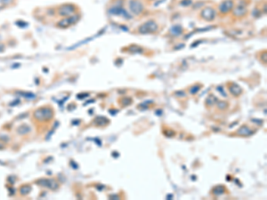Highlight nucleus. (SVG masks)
<instances>
[{
    "instance_id": "8",
    "label": "nucleus",
    "mask_w": 267,
    "mask_h": 200,
    "mask_svg": "<svg viewBox=\"0 0 267 200\" xmlns=\"http://www.w3.org/2000/svg\"><path fill=\"white\" fill-rule=\"evenodd\" d=\"M255 132V130H254L253 128L244 125L239 128V130L237 131V134H239L240 136H244V137H248V136L253 135Z\"/></svg>"
},
{
    "instance_id": "15",
    "label": "nucleus",
    "mask_w": 267,
    "mask_h": 200,
    "mask_svg": "<svg viewBox=\"0 0 267 200\" xmlns=\"http://www.w3.org/2000/svg\"><path fill=\"white\" fill-rule=\"evenodd\" d=\"M171 32L174 34V35H180L182 32H183V28H181L180 26H174L172 28V29H171Z\"/></svg>"
},
{
    "instance_id": "14",
    "label": "nucleus",
    "mask_w": 267,
    "mask_h": 200,
    "mask_svg": "<svg viewBox=\"0 0 267 200\" xmlns=\"http://www.w3.org/2000/svg\"><path fill=\"white\" fill-rule=\"evenodd\" d=\"M201 88V85H192L190 89V93L191 94H196L200 91V89Z\"/></svg>"
},
{
    "instance_id": "13",
    "label": "nucleus",
    "mask_w": 267,
    "mask_h": 200,
    "mask_svg": "<svg viewBox=\"0 0 267 200\" xmlns=\"http://www.w3.org/2000/svg\"><path fill=\"white\" fill-rule=\"evenodd\" d=\"M228 107H229V103H228L227 102L221 101V102H217V108H218V109L225 110L226 108H228Z\"/></svg>"
},
{
    "instance_id": "16",
    "label": "nucleus",
    "mask_w": 267,
    "mask_h": 200,
    "mask_svg": "<svg viewBox=\"0 0 267 200\" xmlns=\"http://www.w3.org/2000/svg\"><path fill=\"white\" fill-rule=\"evenodd\" d=\"M132 102V100L130 98H123L121 99L120 101V103L123 105V106H127V105H130Z\"/></svg>"
},
{
    "instance_id": "4",
    "label": "nucleus",
    "mask_w": 267,
    "mask_h": 200,
    "mask_svg": "<svg viewBox=\"0 0 267 200\" xmlns=\"http://www.w3.org/2000/svg\"><path fill=\"white\" fill-rule=\"evenodd\" d=\"M109 12L111 13V14H113V15H121V16H123V17H125L127 19H130L131 18V16L128 15L127 12L122 7V5H118V4H116L112 7H110V10H109Z\"/></svg>"
},
{
    "instance_id": "2",
    "label": "nucleus",
    "mask_w": 267,
    "mask_h": 200,
    "mask_svg": "<svg viewBox=\"0 0 267 200\" xmlns=\"http://www.w3.org/2000/svg\"><path fill=\"white\" fill-rule=\"evenodd\" d=\"M129 10L135 15H139L144 11V5L141 0H129L128 2Z\"/></svg>"
},
{
    "instance_id": "3",
    "label": "nucleus",
    "mask_w": 267,
    "mask_h": 200,
    "mask_svg": "<svg viewBox=\"0 0 267 200\" xmlns=\"http://www.w3.org/2000/svg\"><path fill=\"white\" fill-rule=\"evenodd\" d=\"M215 15H216V12L212 7H205L200 12V17L207 22H212L215 18Z\"/></svg>"
},
{
    "instance_id": "1",
    "label": "nucleus",
    "mask_w": 267,
    "mask_h": 200,
    "mask_svg": "<svg viewBox=\"0 0 267 200\" xmlns=\"http://www.w3.org/2000/svg\"><path fill=\"white\" fill-rule=\"evenodd\" d=\"M158 29H159V25L153 20L147 21L138 28V31L141 34H152L157 32Z\"/></svg>"
},
{
    "instance_id": "5",
    "label": "nucleus",
    "mask_w": 267,
    "mask_h": 200,
    "mask_svg": "<svg viewBox=\"0 0 267 200\" xmlns=\"http://www.w3.org/2000/svg\"><path fill=\"white\" fill-rule=\"evenodd\" d=\"M234 8V2L232 0H225L219 5V11L223 14L230 13Z\"/></svg>"
},
{
    "instance_id": "9",
    "label": "nucleus",
    "mask_w": 267,
    "mask_h": 200,
    "mask_svg": "<svg viewBox=\"0 0 267 200\" xmlns=\"http://www.w3.org/2000/svg\"><path fill=\"white\" fill-rule=\"evenodd\" d=\"M77 18L75 17H71V18H65L62 21H60V22H58L57 26L61 27V28H67V27L70 26L72 23L76 22Z\"/></svg>"
},
{
    "instance_id": "6",
    "label": "nucleus",
    "mask_w": 267,
    "mask_h": 200,
    "mask_svg": "<svg viewBox=\"0 0 267 200\" xmlns=\"http://www.w3.org/2000/svg\"><path fill=\"white\" fill-rule=\"evenodd\" d=\"M76 11V8L71 5H63L59 8V11L58 13L60 15L62 16H72L74 13Z\"/></svg>"
},
{
    "instance_id": "7",
    "label": "nucleus",
    "mask_w": 267,
    "mask_h": 200,
    "mask_svg": "<svg viewBox=\"0 0 267 200\" xmlns=\"http://www.w3.org/2000/svg\"><path fill=\"white\" fill-rule=\"evenodd\" d=\"M228 90L232 95H233L235 97H239L243 93V90L240 85L238 84L232 83V82L228 85Z\"/></svg>"
},
{
    "instance_id": "11",
    "label": "nucleus",
    "mask_w": 267,
    "mask_h": 200,
    "mask_svg": "<svg viewBox=\"0 0 267 200\" xmlns=\"http://www.w3.org/2000/svg\"><path fill=\"white\" fill-rule=\"evenodd\" d=\"M217 102V99L215 98V96H214L213 94H209L206 100V104L207 106L208 107H212L213 105H215V103Z\"/></svg>"
},
{
    "instance_id": "12",
    "label": "nucleus",
    "mask_w": 267,
    "mask_h": 200,
    "mask_svg": "<svg viewBox=\"0 0 267 200\" xmlns=\"http://www.w3.org/2000/svg\"><path fill=\"white\" fill-rule=\"evenodd\" d=\"M225 188L222 185H218V186L215 187V188L213 189V194L215 195V196H219V195H222L223 193H225Z\"/></svg>"
},
{
    "instance_id": "10",
    "label": "nucleus",
    "mask_w": 267,
    "mask_h": 200,
    "mask_svg": "<svg viewBox=\"0 0 267 200\" xmlns=\"http://www.w3.org/2000/svg\"><path fill=\"white\" fill-rule=\"evenodd\" d=\"M233 13L236 17H242L247 13V7L245 5H238L234 8Z\"/></svg>"
},
{
    "instance_id": "17",
    "label": "nucleus",
    "mask_w": 267,
    "mask_h": 200,
    "mask_svg": "<svg viewBox=\"0 0 267 200\" xmlns=\"http://www.w3.org/2000/svg\"><path fill=\"white\" fill-rule=\"evenodd\" d=\"M191 4V0H182L181 1V5H185V6H188Z\"/></svg>"
}]
</instances>
